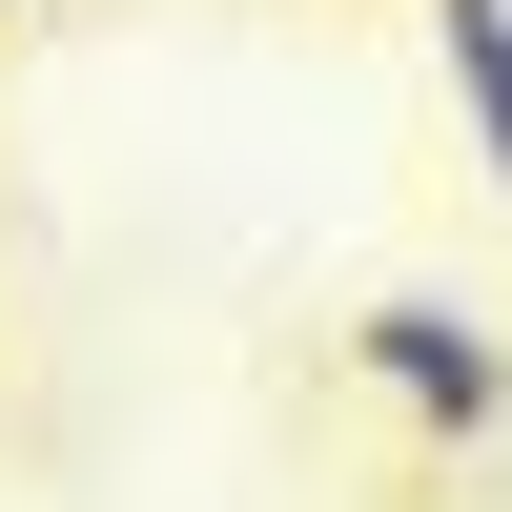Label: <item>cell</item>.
I'll use <instances>...</instances> for the list:
<instances>
[{"instance_id": "obj_2", "label": "cell", "mask_w": 512, "mask_h": 512, "mask_svg": "<svg viewBox=\"0 0 512 512\" xmlns=\"http://www.w3.org/2000/svg\"><path fill=\"white\" fill-rule=\"evenodd\" d=\"M431 62H451V123H472V164L512 205V0H431Z\"/></svg>"}, {"instance_id": "obj_1", "label": "cell", "mask_w": 512, "mask_h": 512, "mask_svg": "<svg viewBox=\"0 0 512 512\" xmlns=\"http://www.w3.org/2000/svg\"><path fill=\"white\" fill-rule=\"evenodd\" d=\"M349 369H369V410H390L410 451H512V328H472L451 287H369L349 308Z\"/></svg>"}]
</instances>
